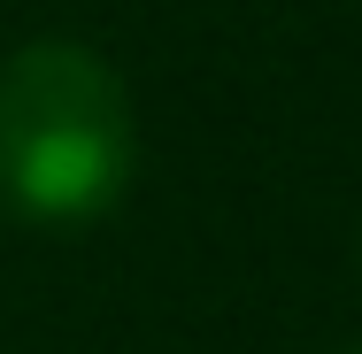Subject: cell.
<instances>
[{
	"mask_svg": "<svg viewBox=\"0 0 362 354\" xmlns=\"http://www.w3.org/2000/svg\"><path fill=\"white\" fill-rule=\"evenodd\" d=\"M139 162L132 93L93 47L31 39L0 62V201L31 223H93Z\"/></svg>",
	"mask_w": 362,
	"mask_h": 354,
	"instance_id": "1",
	"label": "cell"
}]
</instances>
